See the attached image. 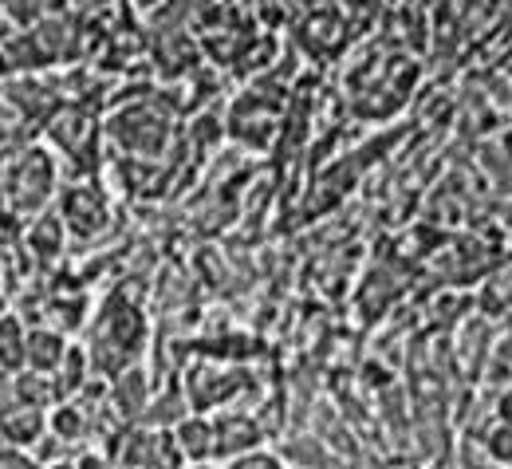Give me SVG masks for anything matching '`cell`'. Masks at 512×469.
I'll return each mask as SVG.
<instances>
[{
  "label": "cell",
  "mask_w": 512,
  "mask_h": 469,
  "mask_svg": "<svg viewBox=\"0 0 512 469\" xmlns=\"http://www.w3.org/2000/svg\"><path fill=\"white\" fill-rule=\"evenodd\" d=\"M44 434H48V410H40V406H20V402H12V406L0 414V442H4V446L36 450Z\"/></svg>",
  "instance_id": "cell-1"
},
{
  "label": "cell",
  "mask_w": 512,
  "mask_h": 469,
  "mask_svg": "<svg viewBox=\"0 0 512 469\" xmlns=\"http://www.w3.org/2000/svg\"><path fill=\"white\" fill-rule=\"evenodd\" d=\"M67 347H71V339L60 328L36 324V328H28V335H24V367L28 371H40V375H52L60 367V359L67 355Z\"/></svg>",
  "instance_id": "cell-2"
},
{
  "label": "cell",
  "mask_w": 512,
  "mask_h": 469,
  "mask_svg": "<svg viewBox=\"0 0 512 469\" xmlns=\"http://www.w3.org/2000/svg\"><path fill=\"white\" fill-rule=\"evenodd\" d=\"M91 375H95L91 351H87V347H79V343H71V347H67V355L60 359V367L48 375V379H52V395H56V402L75 399Z\"/></svg>",
  "instance_id": "cell-3"
},
{
  "label": "cell",
  "mask_w": 512,
  "mask_h": 469,
  "mask_svg": "<svg viewBox=\"0 0 512 469\" xmlns=\"http://www.w3.org/2000/svg\"><path fill=\"white\" fill-rule=\"evenodd\" d=\"M174 442H178L182 458L205 462V458L217 454V426H209V422L197 418V414H186L182 422H174Z\"/></svg>",
  "instance_id": "cell-4"
},
{
  "label": "cell",
  "mask_w": 512,
  "mask_h": 469,
  "mask_svg": "<svg viewBox=\"0 0 512 469\" xmlns=\"http://www.w3.org/2000/svg\"><path fill=\"white\" fill-rule=\"evenodd\" d=\"M64 225L75 233H91L107 225V201L95 198V190H71L64 201Z\"/></svg>",
  "instance_id": "cell-5"
},
{
  "label": "cell",
  "mask_w": 512,
  "mask_h": 469,
  "mask_svg": "<svg viewBox=\"0 0 512 469\" xmlns=\"http://www.w3.org/2000/svg\"><path fill=\"white\" fill-rule=\"evenodd\" d=\"M91 430V414L79 402H52L48 406V434L56 442H83Z\"/></svg>",
  "instance_id": "cell-6"
},
{
  "label": "cell",
  "mask_w": 512,
  "mask_h": 469,
  "mask_svg": "<svg viewBox=\"0 0 512 469\" xmlns=\"http://www.w3.org/2000/svg\"><path fill=\"white\" fill-rule=\"evenodd\" d=\"M24 335H28V324L16 312L0 316V371L4 375L24 371Z\"/></svg>",
  "instance_id": "cell-7"
},
{
  "label": "cell",
  "mask_w": 512,
  "mask_h": 469,
  "mask_svg": "<svg viewBox=\"0 0 512 469\" xmlns=\"http://www.w3.org/2000/svg\"><path fill=\"white\" fill-rule=\"evenodd\" d=\"M64 217H40V221H32V229H28V253L32 257H40V261H52V257H60L64 253Z\"/></svg>",
  "instance_id": "cell-8"
},
{
  "label": "cell",
  "mask_w": 512,
  "mask_h": 469,
  "mask_svg": "<svg viewBox=\"0 0 512 469\" xmlns=\"http://www.w3.org/2000/svg\"><path fill=\"white\" fill-rule=\"evenodd\" d=\"M8 387H12V402H20V406H40V410H48L56 395H52V379L48 375H40V371H16V375H8Z\"/></svg>",
  "instance_id": "cell-9"
},
{
  "label": "cell",
  "mask_w": 512,
  "mask_h": 469,
  "mask_svg": "<svg viewBox=\"0 0 512 469\" xmlns=\"http://www.w3.org/2000/svg\"><path fill=\"white\" fill-rule=\"evenodd\" d=\"M0 469H44V462H36V454L24 450V446H4L0 442Z\"/></svg>",
  "instance_id": "cell-10"
},
{
  "label": "cell",
  "mask_w": 512,
  "mask_h": 469,
  "mask_svg": "<svg viewBox=\"0 0 512 469\" xmlns=\"http://www.w3.org/2000/svg\"><path fill=\"white\" fill-rule=\"evenodd\" d=\"M229 469H284V462L276 458V454H268V450H245V454H237Z\"/></svg>",
  "instance_id": "cell-11"
},
{
  "label": "cell",
  "mask_w": 512,
  "mask_h": 469,
  "mask_svg": "<svg viewBox=\"0 0 512 469\" xmlns=\"http://www.w3.org/2000/svg\"><path fill=\"white\" fill-rule=\"evenodd\" d=\"M489 446H493V454H497V458H512V430H497Z\"/></svg>",
  "instance_id": "cell-12"
},
{
  "label": "cell",
  "mask_w": 512,
  "mask_h": 469,
  "mask_svg": "<svg viewBox=\"0 0 512 469\" xmlns=\"http://www.w3.org/2000/svg\"><path fill=\"white\" fill-rule=\"evenodd\" d=\"M44 469H79L71 458H56V462H44Z\"/></svg>",
  "instance_id": "cell-13"
},
{
  "label": "cell",
  "mask_w": 512,
  "mask_h": 469,
  "mask_svg": "<svg viewBox=\"0 0 512 469\" xmlns=\"http://www.w3.org/2000/svg\"><path fill=\"white\" fill-rule=\"evenodd\" d=\"M4 312H8V300H4V292H0V316H4Z\"/></svg>",
  "instance_id": "cell-14"
},
{
  "label": "cell",
  "mask_w": 512,
  "mask_h": 469,
  "mask_svg": "<svg viewBox=\"0 0 512 469\" xmlns=\"http://www.w3.org/2000/svg\"><path fill=\"white\" fill-rule=\"evenodd\" d=\"M193 469H209V466H193Z\"/></svg>",
  "instance_id": "cell-15"
},
{
  "label": "cell",
  "mask_w": 512,
  "mask_h": 469,
  "mask_svg": "<svg viewBox=\"0 0 512 469\" xmlns=\"http://www.w3.org/2000/svg\"><path fill=\"white\" fill-rule=\"evenodd\" d=\"M0 375H4V371H0Z\"/></svg>",
  "instance_id": "cell-16"
}]
</instances>
